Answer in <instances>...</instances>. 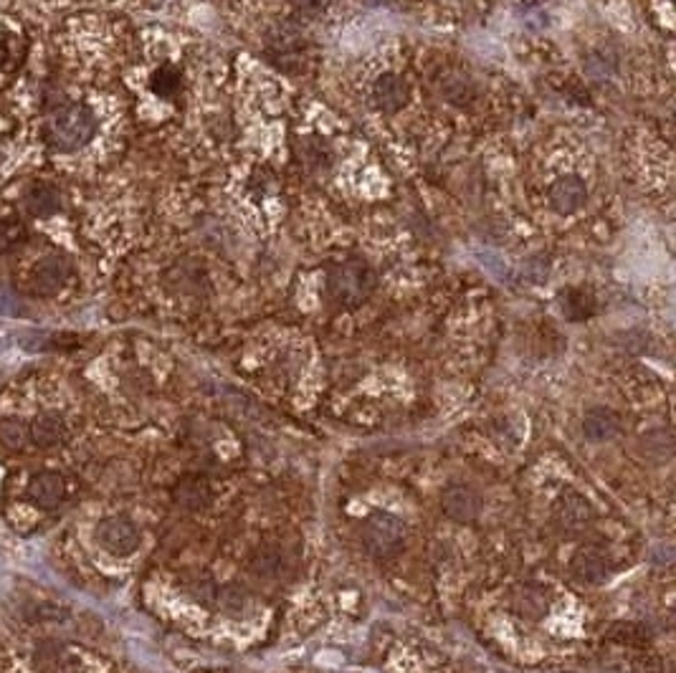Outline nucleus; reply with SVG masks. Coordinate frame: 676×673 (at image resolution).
<instances>
[{
	"mask_svg": "<svg viewBox=\"0 0 676 673\" xmlns=\"http://www.w3.org/2000/svg\"><path fill=\"white\" fill-rule=\"evenodd\" d=\"M375 289V271L363 258H347L327 274V294L339 307H360Z\"/></svg>",
	"mask_w": 676,
	"mask_h": 673,
	"instance_id": "f257e3e1",
	"label": "nucleus"
},
{
	"mask_svg": "<svg viewBox=\"0 0 676 673\" xmlns=\"http://www.w3.org/2000/svg\"><path fill=\"white\" fill-rule=\"evenodd\" d=\"M96 132V117L95 112L84 104H71V107L61 109L51 120V142L56 149L61 152H77L82 149Z\"/></svg>",
	"mask_w": 676,
	"mask_h": 673,
	"instance_id": "f03ea898",
	"label": "nucleus"
},
{
	"mask_svg": "<svg viewBox=\"0 0 676 673\" xmlns=\"http://www.w3.org/2000/svg\"><path fill=\"white\" fill-rule=\"evenodd\" d=\"M363 547L370 557L375 560H388L403 550L406 544V526L398 516L385 512H373L365 516L363 529H360Z\"/></svg>",
	"mask_w": 676,
	"mask_h": 673,
	"instance_id": "7ed1b4c3",
	"label": "nucleus"
},
{
	"mask_svg": "<svg viewBox=\"0 0 676 673\" xmlns=\"http://www.w3.org/2000/svg\"><path fill=\"white\" fill-rule=\"evenodd\" d=\"M96 542L107 550V552L117 554V557H127V554L137 552L140 547V529L135 522L124 519V516H109L102 519L96 526Z\"/></svg>",
	"mask_w": 676,
	"mask_h": 673,
	"instance_id": "20e7f679",
	"label": "nucleus"
},
{
	"mask_svg": "<svg viewBox=\"0 0 676 673\" xmlns=\"http://www.w3.org/2000/svg\"><path fill=\"white\" fill-rule=\"evenodd\" d=\"M441 509H444L448 519L461 522V525H469L473 519H479V514L484 509V501L479 497V491H473L472 486L454 484L441 494Z\"/></svg>",
	"mask_w": 676,
	"mask_h": 673,
	"instance_id": "39448f33",
	"label": "nucleus"
},
{
	"mask_svg": "<svg viewBox=\"0 0 676 673\" xmlns=\"http://www.w3.org/2000/svg\"><path fill=\"white\" fill-rule=\"evenodd\" d=\"M68 276H71V266H68L67 258L59 256V254L46 256L31 271V289L39 297H51L68 282Z\"/></svg>",
	"mask_w": 676,
	"mask_h": 673,
	"instance_id": "423d86ee",
	"label": "nucleus"
},
{
	"mask_svg": "<svg viewBox=\"0 0 676 673\" xmlns=\"http://www.w3.org/2000/svg\"><path fill=\"white\" fill-rule=\"evenodd\" d=\"M572 575L585 582V585H603L610 578V557L600 547H582L570 560Z\"/></svg>",
	"mask_w": 676,
	"mask_h": 673,
	"instance_id": "0eeeda50",
	"label": "nucleus"
},
{
	"mask_svg": "<svg viewBox=\"0 0 676 673\" xmlns=\"http://www.w3.org/2000/svg\"><path fill=\"white\" fill-rule=\"evenodd\" d=\"M588 202V188L578 175H563L550 185V205L560 216H572Z\"/></svg>",
	"mask_w": 676,
	"mask_h": 673,
	"instance_id": "6e6552de",
	"label": "nucleus"
},
{
	"mask_svg": "<svg viewBox=\"0 0 676 673\" xmlns=\"http://www.w3.org/2000/svg\"><path fill=\"white\" fill-rule=\"evenodd\" d=\"M373 99H375V104L383 112L395 114V112H401L408 104L410 89H408V84L398 74H383L375 81V86H373Z\"/></svg>",
	"mask_w": 676,
	"mask_h": 673,
	"instance_id": "1a4fd4ad",
	"label": "nucleus"
},
{
	"mask_svg": "<svg viewBox=\"0 0 676 673\" xmlns=\"http://www.w3.org/2000/svg\"><path fill=\"white\" fill-rule=\"evenodd\" d=\"M67 494V481L61 479V473L43 471L36 473L28 484V497L36 507L43 509H54L61 504V498Z\"/></svg>",
	"mask_w": 676,
	"mask_h": 673,
	"instance_id": "9d476101",
	"label": "nucleus"
},
{
	"mask_svg": "<svg viewBox=\"0 0 676 673\" xmlns=\"http://www.w3.org/2000/svg\"><path fill=\"white\" fill-rule=\"evenodd\" d=\"M554 516H557V522L565 526V529H582V526L590 525L593 509H590V504L581 494L565 491L563 497L557 498V504H554Z\"/></svg>",
	"mask_w": 676,
	"mask_h": 673,
	"instance_id": "9b49d317",
	"label": "nucleus"
},
{
	"mask_svg": "<svg viewBox=\"0 0 676 673\" xmlns=\"http://www.w3.org/2000/svg\"><path fill=\"white\" fill-rule=\"evenodd\" d=\"M582 433L588 441L603 444V441H610L621 433V420L610 408H595L582 420Z\"/></svg>",
	"mask_w": 676,
	"mask_h": 673,
	"instance_id": "f8f14e48",
	"label": "nucleus"
},
{
	"mask_svg": "<svg viewBox=\"0 0 676 673\" xmlns=\"http://www.w3.org/2000/svg\"><path fill=\"white\" fill-rule=\"evenodd\" d=\"M266 46L276 54H297L299 49L304 46V31L299 28V23L279 21L266 31Z\"/></svg>",
	"mask_w": 676,
	"mask_h": 673,
	"instance_id": "ddd939ff",
	"label": "nucleus"
},
{
	"mask_svg": "<svg viewBox=\"0 0 676 673\" xmlns=\"http://www.w3.org/2000/svg\"><path fill=\"white\" fill-rule=\"evenodd\" d=\"M28 435H31V441L36 445L51 448V445L61 444L67 438V426H64V420L56 416V413H41V416L31 423Z\"/></svg>",
	"mask_w": 676,
	"mask_h": 673,
	"instance_id": "4468645a",
	"label": "nucleus"
},
{
	"mask_svg": "<svg viewBox=\"0 0 676 673\" xmlns=\"http://www.w3.org/2000/svg\"><path fill=\"white\" fill-rule=\"evenodd\" d=\"M26 208L28 213L36 218L54 216L61 211V193L49 183H39L26 193Z\"/></svg>",
	"mask_w": 676,
	"mask_h": 673,
	"instance_id": "2eb2a0df",
	"label": "nucleus"
},
{
	"mask_svg": "<svg viewBox=\"0 0 676 673\" xmlns=\"http://www.w3.org/2000/svg\"><path fill=\"white\" fill-rule=\"evenodd\" d=\"M441 94L446 102L451 104H456V107H464V104H469L476 94V89H473V84L469 81V76H464L459 71H451L446 74L444 79H441Z\"/></svg>",
	"mask_w": 676,
	"mask_h": 673,
	"instance_id": "dca6fc26",
	"label": "nucleus"
},
{
	"mask_svg": "<svg viewBox=\"0 0 676 673\" xmlns=\"http://www.w3.org/2000/svg\"><path fill=\"white\" fill-rule=\"evenodd\" d=\"M176 501L183 509L198 512V509H203L205 504L211 501V491H208V486H205L203 481H198V479H185L183 484H177Z\"/></svg>",
	"mask_w": 676,
	"mask_h": 673,
	"instance_id": "f3484780",
	"label": "nucleus"
},
{
	"mask_svg": "<svg viewBox=\"0 0 676 673\" xmlns=\"http://www.w3.org/2000/svg\"><path fill=\"white\" fill-rule=\"evenodd\" d=\"M563 310L568 314V319H588L593 314L595 304L593 297H588L582 289H568L563 292Z\"/></svg>",
	"mask_w": 676,
	"mask_h": 673,
	"instance_id": "a211bd4d",
	"label": "nucleus"
},
{
	"mask_svg": "<svg viewBox=\"0 0 676 673\" xmlns=\"http://www.w3.org/2000/svg\"><path fill=\"white\" fill-rule=\"evenodd\" d=\"M608 641H616V643H623V646H646L651 641L649 631L644 625H635V623H616L608 631Z\"/></svg>",
	"mask_w": 676,
	"mask_h": 673,
	"instance_id": "6ab92c4d",
	"label": "nucleus"
},
{
	"mask_svg": "<svg viewBox=\"0 0 676 673\" xmlns=\"http://www.w3.org/2000/svg\"><path fill=\"white\" fill-rule=\"evenodd\" d=\"M28 426L18 417H5L0 420V441L3 445H8L11 451H21L28 444Z\"/></svg>",
	"mask_w": 676,
	"mask_h": 673,
	"instance_id": "aec40b11",
	"label": "nucleus"
},
{
	"mask_svg": "<svg viewBox=\"0 0 676 673\" xmlns=\"http://www.w3.org/2000/svg\"><path fill=\"white\" fill-rule=\"evenodd\" d=\"M180 71L173 67H163L158 68L155 74H152V81H149V86H152V92L158 96H165V99H170V96H176L180 92Z\"/></svg>",
	"mask_w": 676,
	"mask_h": 673,
	"instance_id": "412c9836",
	"label": "nucleus"
},
{
	"mask_svg": "<svg viewBox=\"0 0 676 673\" xmlns=\"http://www.w3.org/2000/svg\"><path fill=\"white\" fill-rule=\"evenodd\" d=\"M26 241V229L18 220H0V251H14Z\"/></svg>",
	"mask_w": 676,
	"mask_h": 673,
	"instance_id": "4be33fe9",
	"label": "nucleus"
},
{
	"mask_svg": "<svg viewBox=\"0 0 676 673\" xmlns=\"http://www.w3.org/2000/svg\"><path fill=\"white\" fill-rule=\"evenodd\" d=\"M61 648L54 646V643H41V646L36 648V659H33V663H36V669L43 673H51L61 663Z\"/></svg>",
	"mask_w": 676,
	"mask_h": 673,
	"instance_id": "5701e85b",
	"label": "nucleus"
},
{
	"mask_svg": "<svg viewBox=\"0 0 676 673\" xmlns=\"http://www.w3.org/2000/svg\"><path fill=\"white\" fill-rule=\"evenodd\" d=\"M332 0H292L294 11H297L302 18H320L329 8Z\"/></svg>",
	"mask_w": 676,
	"mask_h": 673,
	"instance_id": "b1692460",
	"label": "nucleus"
},
{
	"mask_svg": "<svg viewBox=\"0 0 676 673\" xmlns=\"http://www.w3.org/2000/svg\"><path fill=\"white\" fill-rule=\"evenodd\" d=\"M23 311L21 301L15 297L11 289L0 286V317H18Z\"/></svg>",
	"mask_w": 676,
	"mask_h": 673,
	"instance_id": "393cba45",
	"label": "nucleus"
},
{
	"mask_svg": "<svg viewBox=\"0 0 676 673\" xmlns=\"http://www.w3.org/2000/svg\"><path fill=\"white\" fill-rule=\"evenodd\" d=\"M223 606H226V610H233V613H236L239 607L246 606V595L241 593V590H236V588H233V590H226V593H223Z\"/></svg>",
	"mask_w": 676,
	"mask_h": 673,
	"instance_id": "a878e982",
	"label": "nucleus"
}]
</instances>
